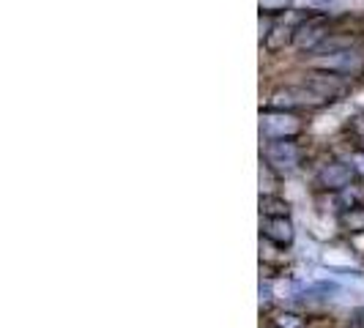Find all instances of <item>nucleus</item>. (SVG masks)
<instances>
[{"label":"nucleus","mask_w":364,"mask_h":328,"mask_svg":"<svg viewBox=\"0 0 364 328\" xmlns=\"http://www.w3.org/2000/svg\"><path fill=\"white\" fill-rule=\"evenodd\" d=\"M299 159H301V153H299V148L293 146L291 140H274L272 146L266 148V162L272 164L274 170L291 173V170H296Z\"/></svg>","instance_id":"2"},{"label":"nucleus","mask_w":364,"mask_h":328,"mask_svg":"<svg viewBox=\"0 0 364 328\" xmlns=\"http://www.w3.org/2000/svg\"><path fill=\"white\" fill-rule=\"evenodd\" d=\"M312 9H328V6H334L337 0H307Z\"/></svg>","instance_id":"9"},{"label":"nucleus","mask_w":364,"mask_h":328,"mask_svg":"<svg viewBox=\"0 0 364 328\" xmlns=\"http://www.w3.org/2000/svg\"><path fill=\"white\" fill-rule=\"evenodd\" d=\"M293 38V28H285V25H277L274 28V36L269 38V50H279L282 44H288Z\"/></svg>","instance_id":"7"},{"label":"nucleus","mask_w":364,"mask_h":328,"mask_svg":"<svg viewBox=\"0 0 364 328\" xmlns=\"http://www.w3.org/2000/svg\"><path fill=\"white\" fill-rule=\"evenodd\" d=\"M263 233L272 238V241H277V244H291V241H293V224L288 222V217L266 219Z\"/></svg>","instance_id":"6"},{"label":"nucleus","mask_w":364,"mask_h":328,"mask_svg":"<svg viewBox=\"0 0 364 328\" xmlns=\"http://www.w3.org/2000/svg\"><path fill=\"white\" fill-rule=\"evenodd\" d=\"M263 211H266V214H274L272 219L288 217V202L274 200V197H266V200H263Z\"/></svg>","instance_id":"8"},{"label":"nucleus","mask_w":364,"mask_h":328,"mask_svg":"<svg viewBox=\"0 0 364 328\" xmlns=\"http://www.w3.org/2000/svg\"><path fill=\"white\" fill-rule=\"evenodd\" d=\"M279 326H282V328H296V326H299V320H296L293 315H285V317L279 320Z\"/></svg>","instance_id":"10"},{"label":"nucleus","mask_w":364,"mask_h":328,"mask_svg":"<svg viewBox=\"0 0 364 328\" xmlns=\"http://www.w3.org/2000/svg\"><path fill=\"white\" fill-rule=\"evenodd\" d=\"M315 66L318 69H326V72L350 74L362 69V60H359V55L353 53H328V58H318Z\"/></svg>","instance_id":"3"},{"label":"nucleus","mask_w":364,"mask_h":328,"mask_svg":"<svg viewBox=\"0 0 364 328\" xmlns=\"http://www.w3.org/2000/svg\"><path fill=\"white\" fill-rule=\"evenodd\" d=\"M285 3H288V0H260V6H263V9H272V6H285Z\"/></svg>","instance_id":"12"},{"label":"nucleus","mask_w":364,"mask_h":328,"mask_svg":"<svg viewBox=\"0 0 364 328\" xmlns=\"http://www.w3.org/2000/svg\"><path fill=\"white\" fill-rule=\"evenodd\" d=\"M353 178V170L343 162H331L326 164L323 170H321V175H318V181L323 189H346L348 183Z\"/></svg>","instance_id":"4"},{"label":"nucleus","mask_w":364,"mask_h":328,"mask_svg":"<svg viewBox=\"0 0 364 328\" xmlns=\"http://www.w3.org/2000/svg\"><path fill=\"white\" fill-rule=\"evenodd\" d=\"M260 298H263V301H269V298H272V285H269V282H266V285H260Z\"/></svg>","instance_id":"11"},{"label":"nucleus","mask_w":364,"mask_h":328,"mask_svg":"<svg viewBox=\"0 0 364 328\" xmlns=\"http://www.w3.org/2000/svg\"><path fill=\"white\" fill-rule=\"evenodd\" d=\"M263 131L277 137V140H288L291 134L299 131V124L291 115H274V118H263Z\"/></svg>","instance_id":"5"},{"label":"nucleus","mask_w":364,"mask_h":328,"mask_svg":"<svg viewBox=\"0 0 364 328\" xmlns=\"http://www.w3.org/2000/svg\"><path fill=\"white\" fill-rule=\"evenodd\" d=\"M326 31H328V25L323 17L304 19L301 25L293 28V44H296L299 50H315V47L328 36Z\"/></svg>","instance_id":"1"}]
</instances>
